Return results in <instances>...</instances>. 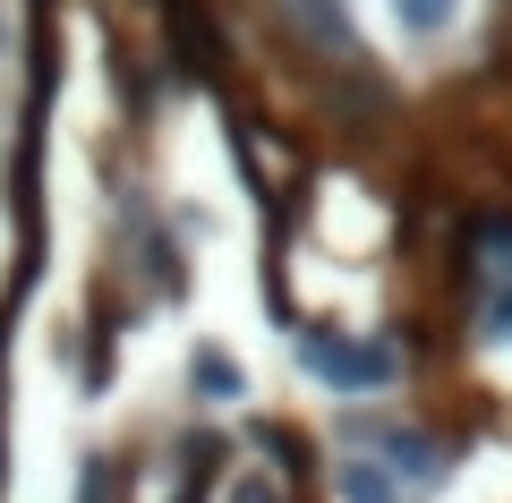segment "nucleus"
<instances>
[{"label": "nucleus", "instance_id": "1", "mask_svg": "<svg viewBox=\"0 0 512 503\" xmlns=\"http://www.w3.org/2000/svg\"><path fill=\"white\" fill-rule=\"evenodd\" d=\"M299 359L333 384H384L393 376V350L384 342H333V333H299Z\"/></svg>", "mask_w": 512, "mask_h": 503}, {"label": "nucleus", "instance_id": "2", "mask_svg": "<svg viewBox=\"0 0 512 503\" xmlns=\"http://www.w3.org/2000/svg\"><path fill=\"white\" fill-rule=\"evenodd\" d=\"M393 9H402L410 35H444V26H453V0H393Z\"/></svg>", "mask_w": 512, "mask_h": 503}]
</instances>
